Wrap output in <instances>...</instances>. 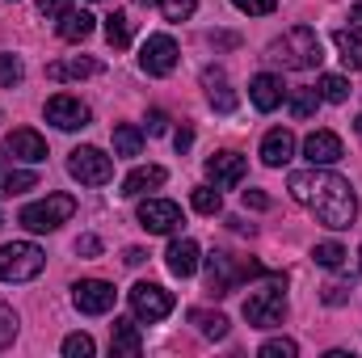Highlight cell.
Instances as JSON below:
<instances>
[{
  "label": "cell",
  "instance_id": "d6986e66",
  "mask_svg": "<svg viewBox=\"0 0 362 358\" xmlns=\"http://www.w3.org/2000/svg\"><path fill=\"white\" fill-rule=\"evenodd\" d=\"M110 350L122 358H135L144 350V337H139V325L135 321H114L110 325Z\"/></svg>",
  "mask_w": 362,
  "mask_h": 358
},
{
  "label": "cell",
  "instance_id": "f6af8a7d",
  "mask_svg": "<svg viewBox=\"0 0 362 358\" xmlns=\"http://www.w3.org/2000/svg\"><path fill=\"white\" fill-rule=\"evenodd\" d=\"M215 47H236V34H211Z\"/></svg>",
  "mask_w": 362,
  "mask_h": 358
},
{
  "label": "cell",
  "instance_id": "d6a6232c",
  "mask_svg": "<svg viewBox=\"0 0 362 358\" xmlns=\"http://www.w3.org/2000/svg\"><path fill=\"white\" fill-rule=\"evenodd\" d=\"M59 350H64V358H89L93 354V337L89 333H68Z\"/></svg>",
  "mask_w": 362,
  "mask_h": 358
},
{
  "label": "cell",
  "instance_id": "5b68a950",
  "mask_svg": "<svg viewBox=\"0 0 362 358\" xmlns=\"http://www.w3.org/2000/svg\"><path fill=\"white\" fill-rule=\"evenodd\" d=\"M47 266V253L30 241H13L0 249V282H30Z\"/></svg>",
  "mask_w": 362,
  "mask_h": 358
},
{
  "label": "cell",
  "instance_id": "f1b7e54d",
  "mask_svg": "<svg viewBox=\"0 0 362 358\" xmlns=\"http://www.w3.org/2000/svg\"><path fill=\"white\" fill-rule=\"evenodd\" d=\"M286 105H291V118H312V114H316V105H320V93H316V89H295Z\"/></svg>",
  "mask_w": 362,
  "mask_h": 358
},
{
  "label": "cell",
  "instance_id": "52a82bcc",
  "mask_svg": "<svg viewBox=\"0 0 362 358\" xmlns=\"http://www.w3.org/2000/svg\"><path fill=\"white\" fill-rule=\"evenodd\" d=\"M131 312L139 321H165L173 312V291H165L160 282H135L131 287Z\"/></svg>",
  "mask_w": 362,
  "mask_h": 358
},
{
  "label": "cell",
  "instance_id": "30bf717a",
  "mask_svg": "<svg viewBox=\"0 0 362 358\" xmlns=\"http://www.w3.org/2000/svg\"><path fill=\"white\" fill-rule=\"evenodd\" d=\"M139 64H144L148 76H169L177 68V42L169 34H152L144 42V51H139Z\"/></svg>",
  "mask_w": 362,
  "mask_h": 358
},
{
  "label": "cell",
  "instance_id": "4316f807",
  "mask_svg": "<svg viewBox=\"0 0 362 358\" xmlns=\"http://www.w3.org/2000/svg\"><path fill=\"white\" fill-rule=\"evenodd\" d=\"M34 185H38V173H30V169H8V173H0V198L25 194V190H34Z\"/></svg>",
  "mask_w": 362,
  "mask_h": 358
},
{
  "label": "cell",
  "instance_id": "7dc6e473",
  "mask_svg": "<svg viewBox=\"0 0 362 358\" xmlns=\"http://www.w3.org/2000/svg\"><path fill=\"white\" fill-rule=\"evenodd\" d=\"M350 21H354V30H362V0L350 4Z\"/></svg>",
  "mask_w": 362,
  "mask_h": 358
},
{
  "label": "cell",
  "instance_id": "484cf974",
  "mask_svg": "<svg viewBox=\"0 0 362 358\" xmlns=\"http://www.w3.org/2000/svg\"><path fill=\"white\" fill-rule=\"evenodd\" d=\"M189 321H194V325H198V333H202V337H211V342L228 337V316H223V312H202V308H194V312H189Z\"/></svg>",
  "mask_w": 362,
  "mask_h": 358
},
{
  "label": "cell",
  "instance_id": "836d02e7",
  "mask_svg": "<svg viewBox=\"0 0 362 358\" xmlns=\"http://www.w3.org/2000/svg\"><path fill=\"white\" fill-rule=\"evenodd\" d=\"M156 4H160L165 21H185V17H194V8H198V0H156Z\"/></svg>",
  "mask_w": 362,
  "mask_h": 358
},
{
  "label": "cell",
  "instance_id": "c3c4849f",
  "mask_svg": "<svg viewBox=\"0 0 362 358\" xmlns=\"http://www.w3.org/2000/svg\"><path fill=\"white\" fill-rule=\"evenodd\" d=\"M354 131H358V135H362V114H358V122H354Z\"/></svg>",
  "mask_w": 362,
  "mask_h": 358
},
{
  "label": "cell",
  "instance_id": "277c9868",
  "mask_svg": "<svg viewBox=\"0 0 362 358\" xmlns=\"http://www.w3.org/2000/svg\"><path fill=\"white\" fill-rule=\"evenodd\" d=\"M282 316H286L282 278H270L266 287L249 291V299H245V321H249L253 329H274V325H282Z\"/></svg>",
  "mask_w": 362,
  "mask_h": 358
},
{
  "label": "cell",
  "instance_id": "816d5d0a",
  "mask_svg": "<svg viewBox=\"0 0 362 358\" xmlns=\"http://www.w3.org/2000/svg\"><path fill=\"white\" fill-rule=\"evenodd\" d=\"M358 258H362V253H358Z\"/></svg>",
  "mask_w": 362,
  "mask_h": 358
},
{
  "label": "cell",
  "instance_id": "f35d334b",
  "mask_svg": "<svg viewBox=\"0 0 362 358\" xmlns=\"http://www.w3.org/2000/svg\"><path fill=\"white\" fill-rule=\"evenodd\" d=\"M68 8H72V0H38V13H42L47 21H59Z\"/></svg>",
  "mask_w": 362,
  "mask_h": 358
},
{
  "label": "cell",
  "instance_id": "d590c367",
  "mask_svg": "<svg viewBox=\"0 0 362 358\" xmlns=\"http://www.w3.org/2000/svg\"><path fill=\"white\" fill-rule=\"evenodd\" d=\"M295 354H299V346L291 337H274V342L262 346V358H295Z\"/></svg>",
  "mask_w": 362,
  "mask_h": 358
},
{
  "label": "cell",
  "instance_id": "8fae6325",
  "mask_svg": "<svg viewBox=\"0 0 362 358\" xmlns=\"http://www.w3.org/2000/svg\"><path fill=\"white\" fill-rule=\"evenodd\" d=\"M47 122H55L59 131H81V127H89V105L81 97L59 93V97L47 101Z\"/></svg>",
  "mask_w": 362,
  "mask_h": 358
},
{
  "label": "cell",
  "instance_id": "2e32d148",
  "mask_svg": "<svg viewBox=\"0 0 362 358\" xmlns=\"http://www.w3.org/2000/svg\"><path fill=\"white\" fill-rule=\"evenodd\" d=\"M8 152H13L17 161L38 165V161H47V139H42L38 131H30V127H17V131L8 135Z\"/></svg>",
  "mask_w": 362,
  "mask_h": 358
},
{
  "label": "cell",
  "instance_id": "6da1fadb",
  "mask_svg": "<svg viewBox=\"0 0 362 358\" xmlns=\"http://www.w3.org/2000/svg\"><path fill=\"white\" fill-rule=\"evenodd\" d=\"M286 190L299 207H308L325 228H350L354 215H358V198L350 190V181L337 178V173H325V169H303V173H291L286 178Z\"/></svg>",
  "mask_w": 362,
  "mask_h": 358
},
{
  "label": "cell",
  "instance_id": "681fc988",
  "mask_svg": "<svg viewBox=\"0 0 362 358\" xmlns=\"http://www.w3.org/2000/svg\"><path fill=\"white\" fill-rule=\"evenodd\" d=\"M4 161H8V152H0V165H4Z\"/></svg>",
  "mask_w": 362,
  "mask_h": 358
},
{
  "label": "cell",
  "instance_id": "bcb514c9",
  "mask_svg": "<svg viewBox=\"0 0 362 358\" xmlns=\"http://www.w3.org/2000/svg\"><path fill=\"white\" fill-rule=\"evenodd\" d=\"M122 262H127V266H144V249H127Z\"/></svg>",
  "mask_w": 362,
  "mask_h": 358
},
{
  "label": "cell",
  "instance_id": "7bdbcfd3",
  "mask_svg": "<svg viewBox=\"0 0 362 358\" xmlns=\"http://www.w3.org/2000/svg\"><path fill=\"white\" fill-rule=\"evenodd\" d=\"M165 127H169V114H165V110H152V114H148V135H160Z\"/></svg>",
  "mask_w": 362,
  "mask_h": 358
},
{
  "label": "cell",
  "instance_id": "8d00e7d4",
  "mask_svg": "<svg viewBox=\"0 0 362 358\" xmlns=\"http://www.w3.org/2000/svg\"><path fill=\"white\" fill-rule=\"evenodd\" d=\"M240 13H249V17H266V13H274L278 8V0H232Z\"/></svg>",
  "mask_w": 362,
  "mask_h": 358
},
{
  "label": "cell",
  "instance_id": "83f0119b",
  "mask_svg": "<svg viewBox=\"0 0 362 358\" xmlns=\"http://www.w3.org/2000/svg\"><path fill=\"white\" fill-rule=\"evenodd\" d=\"M105 42H110L114 51L131 47V17H127V13H110V17H105Z\"/></svg>",
  "mask_w": 362,
  "mask_h": 358
},
{
  "label": "cell",
  "instance_id": "7402d4cb",
  "mask_svg": "<svg viewBox=\"0 0 362 358\" xmlns=\"http://www.w3.org/2000/svg\"><path fill=\"white\" fill-rule=\"evenodd\" d=\"M165 169L160 165H144V169H131L127 178H122V190L118 194H127V198H135V194H144V190H156V185H165Z\"/></svg>",
  "mask_w": 362,
  "mask_h": 358
},
{
  "label": "cell",
  "instance_id": "5bb4252c",
  "mask_svg": "<svg viewBox=\"0 0 362 358\" xmlns=\"http://www.w3.org/2000/svg\"><path fill=\"white\" fill-rule=\"evenodd\" d=\"M303 156H308L312 165H337V161L346 156V148H341V139H337L333 131H312V135L303 139Z\"/></svg>",
  "mask_w": 362,
  "mask_h": 358
},
{
  "label": "cell",
  "instance_id": "ffe728a7",
  "mask_svg": "<svg viewBox=\"0 0 362 358\" xmlns=\"http://www.w3.org/2000/svg\"><path fill=\"white\" fill-rule=\"evenodd\" d=\"M165 262H169V274H177V278H189V274L198 270V245H194L189 236H181V241H173V245H169Z\"/></svg>",
  "mask_w": 362,
  "mask_h": 358
},
{
  "label": "cell",
  "instance_id": "ab89813d",
  "mask_svg": "<svg viewBox=\"0 0 362 358\" xmlns=\"http://www.w3.org/2000/svg\"><path fill=\"white\" fill-rule=\"evenodd\" d=\"M13 333H17V316H13V312H8V308L0 304V350H4L8 342H13Z\"/></svg>",
  "mask_w": 362,
  "mask_h": 358
},
{
  "label": "cell",
  "instance_id": "60d3db41",
  "mask_svg": "<svg viewBox=\"0 0 362 358\" xmlns=\"http://www.w3.org/2000/svg\"><path fill=\"white\" fill-rule=\"evenodd\" d=\"M245 207H253V211H270V194H262V190H245Z\"/></svg>",
  "mask_w": 362,
  "mask_h": 358
},
{
  "label": "cell",
  "instance_id": "4dcf8cb0",
  "mask_svg": "<svg viewBox=\"0 0 362 358\" xmlns=\"http://www.w3.org/2000/svg\"><path fill=\"white\" fill-rule=\"evenodd\" d=\"M320 97H325V101H333V105H341V101H346V97H350V81H346V76H333V72H329V76H320Z\"/></svg>",
  "mask_w": 362,
  "mask_h": 358
},
{
  "label": "cell",
  "instance_id": "b9f144b4",
  "mask_svg": "<svg viewBox=\"0 0 362 358\" xmlns=\"http://www.w3.org/2000/svg\"><path fill=\"white\" fill-rule=\"evenodd\" d=\"M76 253H81V258H97V253H101V241H97V236H81V241H76Z\"/></svg>",
  "mask_w": 362,
  "mask_h": 358
},
{
  "label": "cell",
  "instance_id": "3957f363",
  "mask_svg": "<svg viewBox=\"0 0 362 358\" xmlns=\"http://www.w3.org/2000/svg\"><path fill=\"white\" fill-rule=\"evenodd\" d=\"M72 215H76V198H72V194H47L42 202L21 207L17 224H21L25 232H55V228L68 224Z\"/></svg>",
  "mask_w": 362,
  "mask_h": 358
},
{
  "label": "cell",
  "instance_id": "e575fe53",
  "mask_svg": "<svg viewBox=\"0 0 362 358\" xmlns=\"http://www.w3.org/2000/svg\"><path fill=\"white\" fill-rule=\"evenodd\" d=\"M0 85L4 89H17L21 85V59L17 55H0Z\"/></svg>",
  "mask_w": 362,
  "mask_h": 358
},
{
  "label": "cell",
  "instance_id": "ac0fdd59",
  "mask_svg": "<svg viewBox=\"0 0 362 358\" xmlns=\"http://www.w3.org/2000/svg\"><path fill=\"white\" fill-rule=\"evenodd\" d=\"M291 156H295V135H291L286 127H274L270 135L262 139V161L278 169V165H286Z\"/></svg>",
  "mask_w": 362,
  "mask_h": 358
},
{
  "label": "cell",
  "instance_id": "1f68e13d",
  "mask_svg": "<svg viewBox=\"0 0 362 358\" xmlns=\"http://www.w3.org/2000/svg\"><path fill=\"white\" fill-rule=\"evenodd\" d=\"M312 258H316V266L337 270L341 262H346V249H341V245H333V241H325V245H316V249H312Z\"/></svg>",
  "mask_w": 362,
  "mask_h": 358
},
{
  "label": "cell",
  "instance_id": "d4e9b609",
  "mask_svg": "<svg viewBox=\"0 0 362 358\" xmlns=\"http://www.w3.org/2000/svg\"><path fill=\"white\" fill-rule=\"evenodd\" d=\"M139 152H144V131L131 122H118L114 127V156H139Z\"/></svg>",
  "mask_w": 362,
  "mask_h": 358
},
{
  "label": "cell",
  "instance_id": "9c48e42d",
  "mask_svg": "<svg viewBox=\"0 0 362 358\" xmlns=\"http://www.w3.org/2000/svg\"><path fill=\"white\" fill-rule=\"evenodd\" d=\"M114 299H118V291H114L110 282H101V278H81V282L72 287V304H76L85 316H105V312L114 308Z\"/></svg>",
  "mask_w": 362,
  "mask_h": 358
},
{
  "label": "cell",
  "instance_id": "9a60e30c",
  "mask_svg": "<svg viewBox=\"0 0 362 358\" xmlns=\"http://www.w3.org/2000/svg\"><path fill=\"white\" fill-rule=\"evenodd\" d=\"M249 97H253V105H257L262 114L278 110V105H282V97H286V89H282V76H274V72H262V76H253V85H249Z\"/></svg>",
  "mask_w": 362,
  "mask_h": 358
},
{
  "label": "cell",
  "instance_id": "8992f818",
  "mask_svg": "<svg viewBox=\"0 0 362 358\" xmlns=\"http://www.w3.org/2000/svg\"><path fill=\"white\" fill-rule=\"evenodd\" d=\"M253 274H262L257 262H236L232 253H211L206 258V291L211 295H232L245 278H253Z\"/></svg>",
  "mask_w": 362,
  "mask_h": 358
},
{
  "label": "cell",
  "instance_id": "e0dca14e",
  "mask_svg": "<svg viewBox=\"0 0 362 358\" xmlns=\"http://www.w3.org/2000/svg\"><path fill=\"white\" fill-rule=\"evenodd\" d=\"M101 64L93 55H72V59H59V64H47V76L51 81H85V76H97Z\"/></svg>",
  "mask_w": 362,
  "mask_h": 358
},
{
  "label": "cell",
  "instance_id": "ee69618b",
  "mask_svg": "<svg viewBox=\"0 0 362 358\" xmlns=\"http://www.w3.org/2000/svg\"><path fill=\"white\" fill-rule=\"evenodd\" d=\"M173 148H177V152H189V148H194V131H189V127H181L177 135H173Z\"/></svg>",
  "mask_w": 362,
  "mask_h": 358
},
{
  "label": "cell",
  "instance_id": "f546056e",
  "mask_svg": "<svg viewBox=\"0 0 362 358\" xmlns=\"http://www.w3.org/2000/svg\"><path fill=\"white\" fill-rule=\"evenodd\" d=\"M194 211H198V215H219V211H223L219 190H215V185H198V190H194Z\"/></svg>",
  "mask_w": 362,
  "mask_h": 358
},
{
  "label": "cell",
  "instance_id": "f907efd6",
  "mask_svg": "<svg viewBox=\"0 0 362 358\" xmlns=\"http://www.w3.org/2000/svg\"><path fill=\"white\" fill-rule=\"evenodd\" d=\"M0 228H4V215H0Z\"/></svg>",
  "mask_w": 362,
  "mask_h": 358
},
{
  "label": "cell",
  "instance_id": "603a6c76",
  "mask_svg": "<svg viewBox=\"0 0 362 358\" xmlns=\"http://www.w3.org/2000/svg\"><path fill=\"white\" fill-rule=\"evenodd\" d=\"M93 21H97V17L85 13V8H68V13L59 17V38H64V42H85L93 34Z\"/></svg>",
  "mask_w": 362,
  "mask_h": 358
},
{
  "label": "cell",
  "instance_id": "7c38bea8",
  "mask_svg": "<svg viewBox=\"0 0 362 358\" xmlns=\"http://www.w3.org/2000/svg\"><path fill=\"white\" fill-rule=\"evenodd\" d=\"M249 173V161L240 156V152H215L211 161H206V178L215 181L219 190H232V185H240Z\"/></svg>",
  "mask_w": 362,
  "mask_h": 358
},
{
  "label": "cell",
  "instance_id": "7a4b0ae2",
  "mask_svg": "<svg viewBox=\"0 0 362 358\" xmlns=\"http://www.w3.org/2000/svg\"><path fill=\"white\" fill-rule=\"evenodd\" d=\"M270 59L278 64V68L308 72V68H320L325 47H320V38H316L312 25H295V30H286L278 42H270Z\"/></svg>",
  "mask_w": 362,
  "mask_h": 358
},
{
  "label": "cell",
  "instance_id": "cb8c5ba5",
  "mask_svg": "<svg viewBox=\"0 0 362 358\" xmlns=\"http://www.w3.org/2000/svg\"><path fill=\"white\" fill-rule=\"evenodd\" d=\"M333 42H337V51H341V64L350 68V72H362V30H337L333 34Z\"/></svg>",
  "mask_w": 362,
  "mask_h": 358
},
{
  "label": "cell",
  "instance_id": "74e56055",
  "mask_svg": "<svg viewBox=\"0 0 362 358\" xmlns=\"http://www.w3.org/2000/svg\"><path fill=\"white\" fill-rule=\"evenodd\" d=\"M320 299H325L329 308H337V304H346V299H350V282H329V287L320 291Z\"/></svg>",
  "mask_w": 362,
  "mask_h": 358
},
{
  "label": "cell",
  "instance_id": "44dd1931",
  "mask_svg": "<svg viewBox=\"0 0 362 358\" xmlns=\"http://www.w3.org/2000/svg\"><path fill=\"white\" fill-rule=\"evenodd\" d=\"M202 85H206V97H211V105H215L219 114H232V110H236V93L228 89V76H223L219 68H206V72H202Z\"/></svg>",
  "mask_w": 362,
  "mask_h": 358
},
{
  "label": "cell",
  "instance_id": "4fadbf2b",
  "mask_svg": "<svg viewBox=\"0 0 362 358\" xmlns=\"http://www.w3.org/2000/svg\"><path fill=\"white\" fill-rule=\"evenodd\" d=\"M139 224H144L148 232H173L181 224V207L169 202V198H148V202L139 207Z\"/></svg>",
  "mask_w": 362,
  "mask_h": 358
},
{
  "label": "cell",
  "instance_id": "ba28073f",
  "mask_svg": "<svg viewBox=\"0 0 362 358\" xmlns=\"http://www.w3.org/2000/svg\"><path fill=\"white\" fill-rule=\"evenodd\" d=\"M68 169H72V178L81 181V185H105V181L114 178V161L101 148H76L72 161H68Z\"/></svg>",
  "mask_w": 362,
  "mask_h": 358
}]
</instances>
